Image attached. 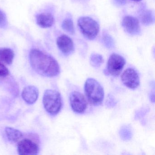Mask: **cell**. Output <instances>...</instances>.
I'll return each instance as SVG.
<instances>
[{
	"mask_svg": "<svg viewBox=\"0 0 155 155\" xmlns=\"http://www.w3.org/2000/svg\"><path fill=\"white\" fill-rule=\"evenodd\" d=\"M30 62L33 69L44 77L58 76L60 73V67L58 61L53 57L36 49L31 51Z\"/></svg>",
	"mask_w": 155,
	"mask_h": 155,
	"instance_id": "obj_1",
	"label": "cell"
},
{
	"mask_svg": "<svg viewBox=\"0 0 155 155\" xmlns=\"http://www.w3.org/2000/svg\"><path fill=\"white\" fill-rule=\"evenodd\" d=\"M85 92L89 102L91 105L97 106L102 104L104 91L98 81L91 78H88L85 82Z\"/></svg>",
	"mask_w": 155,
	"mask_h": 155,
	"instance_id": "obj_2",
	"label": "cell"
},
{
	"mask_svg": "<svg viewBox=\"0 0 155 155\" xmlns=\"http://www.w3.org/2000/svg\"><path fill=\"white\" fill-rule=\"evenodd\" d=\"M43 104L47 112L55 116L61 110L62 99L59 92L54 90H47L43 97Z\"/></svg>",
	"mask_w": 155,
	"mask_h": 155,
	"instance_id": "obj_3",
	"label": "cell"
},
{
	"mask_svg": "<svg viewBox=\"0 0 155 155\" xmlns=\"http://www.w3.org/2000/svg\"><path fill=\"white\" fill-rule=\"evenodd\" d=\"M78 24L81 33L88 39L93 40L98 34L99 25L92 18L81 17L78 20Z\"/></svg>",
	"mask_w": 155,
	"mask_h": 155,
	"instance_id": "obj_4",
	"label": "cell"
},
{
	"mask_svg": "<svg viewBox=\"0 0 155 155\" xmlns=\"http://www.w3.org/2000/svg\"><path fill=\"white\" fill-rule=\"evenodd\" d=\"M125 63V59L122 56L113 53L108 60L106 71L113 77H118L122 71Z\"/></svg>",
	"mask_w": 155,
	"mask_h": 155,
	"instance_id": "obj_5",
	"label": "cell"
},
{
	"mask_svg": "<svg viewBox=\"0 0 155 155\" xmlns=\"http://www.w3.org/2000/svg\"><path fill=\"white\" fill-rule=\"evenodd\" d=\"M70 102L72 110L77 113H83L87 106L86 98L78 91H74L71 93Z\"/></svg>",
	"mask_w": 155,
	"mask_h": 155,
	"instance_id": "obj_6",
	"label": "cell"
},
{
	"mask_svg": "<svg viewBox=\"0 0 155 155\" xmlns=\"http://www.w3.org/2000/svg\"><path fill=\"white\" fill-rule=\"evenodd\" d=\"M121 79L125 86L131 89H135L139 86V76L134 69L126 70L121 75Z\"/></svg>",
	"mask_w": 155,
	"mask_h": 155,
	"instance_id": "obj_7",
	"label": "cell"
},
{
	"mask_svg": "<svg viewBox=\"0 0 155 155\" xmlns=\"http://www.w3.org/2000/svg\"><path fill=\"white\" fill-rule=\"evenodd\" d=\"M38 146L29 139H24L19 142L18 153L20 155H35L39 152Z\"/></svg>",
	"mask_w": 155,
	"mask_h": 155,
	"instance_id": "obj_8",
	"label": "cell"
},
{
	"mask_svg": "<svg viewBox=\"0 0 155 155\" xmlns=\"http://www.w3.org/2000/svg\"><path fill=\"white\" fill-rule=\"evenodd\" d=\"M122 26L126 32L132 35L140 33L139 21L137 18L130 16H125L122 21Z\"/></svg>",
	"mask_w": 155,
	"mask_h": 155,
	"instance_id": "obj_9",
	"label": "cell"
},
{
	"mask_svg": "<svg viewBox=\"0 0 155 155\" xmlns=\"http://www.w3.org/2000/svg\"><path fill=\"white\" fill-rule=\"evenodd\" d=\"M57 44L60 50L64 55H70L74 51V43L72 39L67 35H62L58 37Z\"/></svg>",
	"mask_w": 155,
	"mask_h": 155,
	"instance_id": "obj_10",
	"label": "cell"
},
{
	"mask_svg": "<svg viewBox=\"0 0 155 155\" xmlns=\"http://www.w3.org/2000/svg\"><path fill=\"white\" fill-rule=\"evenodd\" d=\"M39 96V90L35 86L25 87L22 91L21 97L23 100L28 104H33L37 101Z\"/></svg>",
	"mask_w": 155,
	"mask_h": 155,
	"instance_id": "obj_11",
	"label": "cell"
},
{
	"mask_svg": "<svg viewBox=\"0 0 155 155\" xmlns=\"http://www.w3.org/2000/svg\"><path fill=\"white\" fill-rule=\"evenodd\" d=\"M54 22V17L51 13H41L37 16V24L41 28H50Z\"/></svg>",
	"mask_w": 155,
	"mask_h": 155,
	"instance_id": "obj_12",
	"label": "cell"
},
{
	"mask_svg": "<svg viewBox=\"0 0 155 155\" xmlns=\"http://www.w3.org/2000/svg\"><path fill=\"white\" fill-rule=\"evenodd\" d=\"M14 58V51L10 48H0V61L8 65H10L13 62Z\"/></svg>",
	"mask_w": 155,
	"mask_h": 155,
	"instance_id": "obj_13",
	"label": "cell"
},
{
	"mask_svg": "<svg viewBox=\"0 0 155 155\" xmlns=\"http://www.w3.org/2000/svg\"><path fill=\"white\" fill-rule=\"evenodd\" d=\"M5 131L8 139L12 142H18L23 137L21 131L14 128L6 127Z\"/></svg>",
	"mask_w": 155,
	"mask_h": 155,
	"instance_id": "obj_14",
	"label": "cell"
},
{
	"mask_svg": "<svg viewBox=\"0 0 155 155\" xmlns=\"http://www.w3.org/2000/svg\"><path fill=\"white\" fill-rule=\"evenodd\" d=\"M141 23L146 26L151 25L154 22V15L152 12L149 10H143L140 15Z\"/></svg>",
	"mask_w": 155,
	"mask_h": 155,
	"instance_id": "obj_15",
	"label": "cell"
},
{
	"mask_svg": "<svg viewBox=\"0 0 155 155\" xmlns=\"http://www.w3.org/2000/svg\"><path fill=\"white\" fill-rule=\"evenodd\" d=\"M119 135L123 140H129L132 137V133L128 126H123L119 131Z\"/></svg>",
	"mask_w": 155,
	"mask_h": 155,
	"instance_id": "obj_16",
	"label": "cell"
},
{
	"mask_svg": "<svg viewBox=\"0 0 155 155\" xmlns=\"http://www.w3.org/2000/svg\"><path fill=\"white\" fill-rule=\"evenodd\" d=\"M62 29L71 34L75 33L74 24L71 18H67L64 20L61 25Z\"/></svg>",
	"mask_w": 155,
	"mask_h": 155,
	"instance_id": "obj_17",
	"label": "cell"
},
{
	"mask_svg": "<svg viewBox=\"0 0 155 155\" xmlns=\"http://www.w3.org/2000/svg\"><path fill=\"white\" fill-rule=\"evenodd\" d=\"M104 60L102 56L98 54H92L90 57V63L94 68H99L102 63Z\"/></svg>",
	"mask_w": 155,
	"mask_h": 155,
	"instance_id": "obj_18",
	"label": "cell"
},
{
	"mask_svg": "<svg viewBox=\"0 0 155 155\" xmlns=\"http://www.w3.org/2000/svg\"><path fill=\"white\" fill-rule=\"evenodd\" d=\"M102 42L105 47L108 48H112L114 47V41L111 36L107 33H103L102 38Z\"/></svg>",
	"mask_w": 155,
	"mask_h": 155,
	"instance_id": "obj_19",
	"label": "cell"
},
{
	"mask_svg": "<svg viewBox=\"0 0 155 155\" xmlns=\"http://www.w3.org/2000/svg\"><path fill=\"white\" fill-rule=\"evenodd\" d=\"M7 25V19L4 12L0 10V28H4Z\"/></svg>",
	"mask_w": 155,
	"mask_h": 155,
	"instance_id": "obj_20",
	"label": "cell"
},
{
	"mask_svg": "<svg viewBox=\"0 0 155 155\" xmlns=\"http://www.w3.org/2000/svg\"><path fill=\"white\" fill-rule=\"evenodd\" d=\"M9 74L8 69L0 62V77H6Z\"/></svg>",
	"mask_w": 155,
	"mask_h": 155,
	"instance_id": "obj_21",
	"label": "cell"
},
{
	"mask_svg": "<svg viewBox=\"0 0 155 155\" xmlns=\"http://www.w3.org/2000/svg\"><path fill=\"white\" fill-rule=\"evenodd\" d=\"M106 105L108 107H113L116 105V102L113 97L111 95H109L106 101Z\"/></svg>",
	"mask_w": 155,
	"mask_h": 155,
	"instance_id": "obj_22",
	"label": "cell"
},
{
	"mask_svg": "<svg viewBox=\"0 0 155 155\" xmlns=\"http://www.w3.org/2000/svg\"><path fill=\"white\" fill-rule=\"evenodd\" d=\"M115 5L117 6H121L125 5L126 3V0H113Z\"/></svg>",
	"mask_w": 155,
	"mask_h": 155,
	"instance_id": "obj_23",
	"label": "cell"
},
{
	"mask_svg": "<svg viewBox=\"0 0 155 155\" xmlns=\"http://www.w3.org/2000/svg\"><path fill=\"white\" fill-rule=\"evenodd\" d=\"M131 1H133L134 2H138L140 1L141 0H131Z\"/></svg>",
	"mask_w": 155,
	"mask_h": 155,
	"instance_id": "obj_24",
	"label": "cell"
}]
</instances>
